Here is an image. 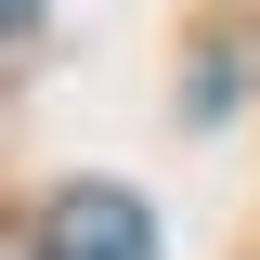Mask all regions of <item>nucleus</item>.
I'll return each mask as SVG.
<instances>
[{
    "instance_id": "f257e3e1",
    "label": "nucleus",
    "mask_w": 260,
    "mask_h": 260,
    "mask_svg": "<svg viewBox=\"0 0 260 260\" xmlns=\"http://www.w3.org/2000/svg\"><path fill=\"white\" fill-rule=\"evenodd\" d=\"M39 260H156V221H143V195L117 182H65L39 208Z\"/></svg>"
},
{
    "instance_id": "f03ea898",
    "label": "nucleus",
    "mask_w": 260,
    "mask_h": 260,
    "mask_svg": "<svg viewBox=\"0 0 260 260\" xmlns=\"http://www.w3.org/2000/svg\"><path fill=\"white\" fill-rule=\"evenodd\" d=\"M13 13H26V0H0V26H13Z\"/></svg>"
}]
</instances>
